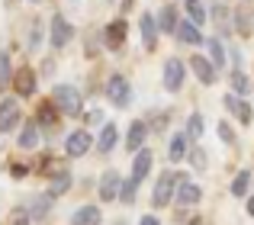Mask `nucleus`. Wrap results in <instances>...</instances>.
<instances>
[{
    "label": "nucleus",
    "instance_id": "1",
    "mask_svg": "<svg viewBox=\"0 0 254 225\" xmlns=\"http://www.w3.org/2000/svg\"><path fill=\"white\" fill-rule=\"evenodd\" d=\"M49 97L58 103V110L64 112V119H81L84 116V94L74 84H52Z\"/></svg>",
    "mask_w": 254,
    "mask_h": 225
},
{
    "label": "nucleus",
    "instance_id": "2",
    "mask_svg": "<svg viewBox=\"0 0 254 225\" xmlns=\"http://www.w3.org/2000/svg\"><path fill=\"white\" fill-rule=\"evenodd\" d=\"M177 187H180V174H177V170H161L155 190H151V209L161 213V209L174 206V200H177Z\"/></svg>",
    "mask_w": 254,
    "mask_h": 225
},
{
    "label": "nucleus",
    "instance_id": "3",
    "mask_svg": "<svg viewBox=\"0 0 254 225\" xmlns=\"http://www.w3.org/2000/svg\"><path fill=\"white\" fill-rule=\"evenodd\" d=\"M103 94H106V100L113 103L116 110H129L132 107V100H135V90H132V81L126 74H110L106 77V84H103Z\"/></svg>",
    "mask_w": 254,
    "mask_h": 225
},
{
    "label": "nucleus",
    "instance_id": "4",
    "mask_svg": "<svg viewBox=\"0 0 254 225\" xmlns=\"http://www.w3.org/2000/svg\"><path fill=\"white\" fill-rule=\"evenodd\" d=\"M74 36H77V29H74V23H71L64 13H52L49 16V45H52V52H62V49H68L71 42H74Z\"/></svg>",
    "mask_w": 254,
    "mask_h": 225
},
{
    "label": "nucleus",
    "instance_id": "5",
    "mask_svg": "<svg viewBox=\"0 0 254 225\" xmlns=\"http://www.w3.org/2000/svg\"><path fill=\"white\" fill-rule=\"evenodd\" d=\"M39 81H42V74H39L36 64H16V74H13L10 90L19 97V100H32V97L39 94Z\"/></svg>",
    "mask_w": 254,
    "mask_h": 225
},
{
    "label": "nucleus",
    "instance_id": "6",
    "mask_svg": "<svg viewBox=\"0 0 254 225\" xmlns=\"http://www.w3.org/2000/svg\"><path fill=\"white\" fill-rule=\"evenodd\" d=\"M23 107H19L16 94H3L0 97V135H10V132H19L23 125Z\"/></svg>",
    "mask_w": 254,
    "mask_h": 225
},
{
    "label": "nucleus",
    "instance_id": "7",
    "mask_svg": "<svg viewBox=\"0 0 254 225\" xmlns=\"http://www.w3.org/2000/svg\"><path fill=\"white\" fill-rule=\"evenodd\" d=\"M187 74H190V64L184 61V58H168L164 61V68H161V84H164V90L168 94H180L184 90V84H187Z\"/></svg>",
    "mask_w": 254,
    "mask_h": 225
},
{
    "label": "nucleus",
    "instance_id": "8",
    "mask_svg": "<svg viewBox=\"0 0 254 225\" xmlns=\"http://www.w3.org/2000/svg\"><path fill=\"white\" fill-rule=\"evenodd\" d=\"M187 64H190V74L196 77L203 87H212V84L219 81V74H222V71L216 68V61H212L206 52H193V55L187 58Z\"/></svg>",
    "mask_w": 254,
    "mask_h": 225
},
{
    "label": "nucleus",
    "instance_id": "9",
    "mask_svg": "<svg viewBox=\"0 0 254 225\" xmlns=\"http://www.w3.org/2000/svg\"><path fill=\"white\" fill-rule=\"evenodd\" d=\"M62 119H64V112L58 110V103L52 100V97L36 107V122L42 125L45 135H58V132H62Z\"/></svg>",
    "mask_w": 254,
    "mask_h": 225
},
{
    "label": "nucleus",
    "instance_id": "10",
    "mask_svg": "<svg viewBox=\"0 0 254 225\" xmlns=\"http://www.w3.org/2000/svg\"><path fill=\"white\" fill-rule=\"evenodd\" d=\"M123 180L126 177L119 174L116 168H106L97 180V200L100 203H119V190H123Z\"/></svg>",
    "mask_w": 254,
    "mask_h": 225
},
{
    "label": "nucleus",
    "instance_id": "11",
    "mask_svg": "<svg viewBox=\"0 0 254 225\" xmlns=\"http://www.w3.org/2000/svg\"><path fill=\"white\" fill-rule=\"evenodd\" d=\"M93 148H97V138L90 135L87 125L68 132V138H64V158H84L87 151H93Z\"/></svg>",
    "mask_w": 254,
    "mask_h": 225
},
{
    "label": "nucleus",
    "instance_id": "12",
    "mask_svg": "<svg viewBox=\"0 0 254 225\" xmlns=\"http://www.w3.org/2000/svg\"><path fill=\"white\" fill-rule=\"evenodd\" d=\"M222 107L229 110V116H235V122L242 125V129H248L254 122V107L248 103V97H238L235 90H229V94L222 97Z\"/></svg>",
    "mask_w": 254,
    "mask_h": 225
},
{
    "label": "nucleus",
    "instance_id": "13",
    "mask_svg": "<svg viewBox=\"0 0 254 225\" xmlns=\"http://www.w3.org/2000/svg\"><path fill=\"white\" fill-rule=\"evenodd\" d=\"M232 10H235V6H229L225 0H212V3H209V23L216 26V32H219L222 39H232V36H235Z\"/></svg>",
    "mask_w": 254,
    "mask_h": 225
},
{
    "label": "nucleus",
    "instance_id": "14",
    "mask_svg": "<svg viewBox=\"0 0 254 225\" xmlns=\"http://www.w3.org/2000/svg\"><path fill=\"white\" fill-rule=\"evenodd\" d=\"M100 36H103V45L106 52H119L126 45V39H129V23H126V16L119 13L116 19H110V23L100 29Z\"/></svg>",
    "mask_w": 254,
    "mask_h": 225
},
{
    "label": "nucleus",
    "instance_id": "15",
    "mask_svg": "<svg viewBox=\"0 0 254 225\" xmlns=\"http://www.w3.org/2000/svg\"><path fill=\"white\" fill-rule=\"evenodd\" d=\"M138 36H142V49L145 52H158V42H161V26H158L155 13H138Z\"/></svg>",
    "mask_w": 254,
    "mask_h": 225
},
{
    "label": "nucleus",
    "instance_id": "16",
    "mask_svg": "<svg viewBox=\"0 0 254 225\" xmlns=\"http://www.w3.org/2000/svg\"><path fill=\"white\" fill-rule=\"evenodd\" d=\"M42 138H45L42 125L36 122V116H29V119H23V125H19L16 148H19V151H39V145H42Z\"/></svg>",
    "mask_w": 254,
    "mask_h": 225
},
{
    "label": "nucleus",
    "instance_id": "17",
    "mask_svg": "<svg viewBox=\"0 0 254 225\" xmlns=\"http://www.w3.org/2000/svg\"><path fill=\"white\" fill-rule=\"evenodd\" d=\"M148 135H151L148 119H132L129 129H126V142H123V148L129 151V155H135V151H142V148H145Z\"/></svg>",
    "mask_w": 254,
    "mask_h": 225
},
{
    "label": "nucleus",
    "instance_id": "18",
    "mask_svg": "<svg viewBox=\"0 0 254 225\" xmlns=\"http://www.w3.org/2000/svg\"><path fill=\"white\" fill-rule=\"evenodd\" d=\"M199 203H203V187L193 183L190 174H180V187H177V200H174V206L193 209V206H199Z\"/></svg>",
    "mask_w": 254,
    "mask_h": 225
},
{
    "label": "nucleus",
    "instance_id": "19",
    "mask_svg": "<svg viewBox=\"0 0 254 225\" xmlns=\"http://www.w3.org/2000/svg\"><path fill=\"white\" fill-rule=\"evenodd\" d=\"M190 148H193V138H190V132H187V129L171 132V142H168V161H171V164L187 161Z\"/></svg>",
    "mask_w": 254,
    "mask_h": 225
},
{
    "label": "nucleus",
    "instance_id": "20",
    "mask_svg": "<svg viewBox=\"0 0 254 225\" xmlns=\"http://www.w3.org/2000/svg\"><path fill=\"white\" fill-rule=\"evenodd\" d=\"M174 39H177L180 45H190V49H199V45H206V36H203V26H196L193 19H180L177 32H174Z\"/></svg>",
    "mask_w": 254,
    "mask_h": 225
},
{
    "label": "nucleus",
    "instance_id": "21",
    "mask_svg": "<svg viewBox=\"0 0 254 225\" xmlns=\"http://www.w3.org/2000/svg\"><path fill=\"white\" fill-rule=\"evenodd\" d=\"M232 23H235V36L238 39H251L254 36V10L251 3H242L232 10Z\"/></svg>",
    "mask_w": 254,
    "mask_h": 225
},
{
    "label": "nucleus",
    "instance_id": "22",
    "mask_svg": "<svg viewBox=\"0 0 254 225\" xmlns=\"http://www.w3.org/2000/svg\"><path fill=\"white\" fill-rule=\"evenodd\" d=\"M155 16H158V26H161L164 36H174V32H177V26H180V19H184V13L177 10V3H161Z\"/></svg>",
    "mask_w": 254,
    "mask_h": 225
},
{
    "label": "nucleus",
    "instance_id": "23",
    "mask_svg": "<svg viewBox=\"0 0 254 225\" xmlns=\"http://www.w3.org/2000/svg\"><path fill=\"white\" fill-rule=\"evenodd\" d=\"M116 145H119L116 122H103V125H100V132H97V151L106 158V155H113V151H116Z\"/></svg>",
    "mask_w": 254,
    "mask_h": 225
},
{
    "label": "nucleus",
    "instance_id": "24",
    "mask_svg": "<svg viewBox=\"0 0 254 225\" xmlns=\"http://www.w3.org/2000/svg\"><path fill=\"white\" fill-rule=\"evenodd\" d=\"M52 203H55V196L45 190V193H36L26 206H29V216H32V222H45L52 216Z\"/></svg>",
    "mask_w": 254,
    "mask_h": 225
},
{
    "label": "nucleus",
    "instance_id": "25",
    "mask_svg": "<svg viewBox=\"0 0 254 225\" xmlns=\"http://www.w3.org/2000/svg\"><path fill=\"white\" fill-rule=\"evenodd\" d=\"M71 187H74V174H71V168H58L55 174L49 177V193L55 196H64V193H71Z\"/></svg>",
    "mask_w": 254,
    "mask_h": 225
},
{
    "label": "nucleus",
    "instance_id": "26",
    "mask_svg": "<svg viewBox=\"0 0 254 225\" xmlns=\"http://www.w3.org/2000/svg\"><path fill=\"white\" fill-rule=\"evenodd\" d=\"M103 222V209L97 203H84L71 213V225H100Z\"/></svg>",
    "mask_w": 254,
    "mask_h": 225
},
{
    "label": "nucleus",
    "instance_id": "27",
    "mask_svg": "<svg viewBox=\"0 0 254 225\" xmlns=\"http://www.w3.org/2000/svg\"><path fill=\"white\" fill-rule=\"evenodd\" d=\"M151 168H155V151L151 148H142V151L132 155V177L135 180H145L151 174Z\"/></svg>",
    "mask_w": 254,
    "mask_h": 225
},
{
    "label": "nucleus",
    "instance_id": "28",
    "mask_svg": "<svg viewBox=\"0 0 254 225\" xmlns=\"http://www.w3.org/2000/svg\"><path fill=\"white\" fill-rule=\"evenodd\" d=\"M206 55L216 61V68L222 71L225 64H229V45H225V39L222 36H209L206 39Z\"/></svg>",
    "mask_w": 254,
    "mask_h": 225
},
{
    "label": "nucleus",
    "instance_id": "29",
    "mask_svg": "<svg viewBox=\"0 0 254 225\" xmlns=\"http://www.w3.org/2000/svg\"><path fill=\"white\" fill-rule=\"evenodd\" d=\"M42 42H49V32L42 29V23H39V19H32V23H29V29H26V39H23L26 55L39 52V49H42Z\"/></svg>",
    "mask_w": 254,
    "mask_h": 225
},
{
    "label": "nucleus",
    "instance_id": "30",
    "mask_svg": "<svg viewBox=\"0 0 254 225\" xmlns=\"http://www.w3.org/2000/svg\"><path fill=\"white\" fill-rule=\"evenodd\" d=\"M229 87L235 90L238 97H251L254 94V81L248 77V71H245V68H232L229 71Z\"/></svg>",
    "mask_w": 254,
    "mask_h": 225
},
{
    "label": "nucleus",
    "instance_id": "31",
    "mask_svg": "<svg viewBox=\"0 0 254 225\" xmlns=\"http://www.w3.org/2000/svg\"><path fill=\"white\" fill-rule=\"evenodd\" d=\"M251 180H254V174L248 168H242L235 177H232V187H229V193L235 196V200H248L251 196Z\"/></svg>",
    "mask_w": 254,
    "mask_h": 225
},
{
    "label": "nucleus",
    "instance_id": "32",
    "mask_svg": "<svg viewBox=\"0 0 254 225\" xmlns=\"http://www.w3.org/2000/svg\"><path fill=\"white\" fill-rule=\"evenodd\" d=\"M184 16L193 19L196 26H206L209 23V6H206L203 0H184Z\"/></svg>",
    "mask_w": 254,
    "mask_h": 225
},
{
    "label": "nucleus",
    "instance_id": "33",
    "mask_svg": "<svg viewBox=\"0 0 254 225\" xmlns=\"http://www.w3.org/2000/svg\"><path fill=\"white\" fill-rule=\"evenodd\" d=\"M13 74H16V68H13L10 52H6V49H0V97H3V90H10Z\"/></svg>",
    "mask_w": 254,
    "mask_h": 225
},
{
    "label": "nucleus",
    "instance_id": "34",
    "mask_svg": "<svg viewBox=\"0 0 254 225\" xmlns=\"http://www.w3.org/2000/svg\"><path fill=\"white\" fill-rule=\"evenodd\" d=\"M145 119H148L151 135H164V132H168V125H171V110H151Z\"/></svg>",
    "mask_w": 254,
    "mask_h": 225
},
{
    "label": "nucleus",
    "instance_id": "35",
    "mask_svg": "<svg viewBox=\"0 0 254 225\" xmlns=\"http://www.w3.org/2000/svg\"><path fill=\"white\" fill-rule=\"evenodd\" d=\"M187 164H190L196 174H206L209 170V155H206V148L203 145H196L193 142V148H190V155H187Z\"/></svg>",
    "mask_w": 254,
    "mask_h": 225
},
{
    "label": "nucleus",
    "instance_id": "36",
    "mask_svg": "<svg viewBox=\"0 0 254 225\" xmlns=\"http://www.w3.org/2000/svg\"><path fill=\"white\" fill-rule=\"evenodd\" d=\"M184 129L190 132V138H193V142H199V138H203V132H206V119H203V112H199V110H193L190 116H187Z\"/></svg>",
    "mask_w": 254,
    "mask_h": 225
},
{
    "label": "nucleus",
    "instance_id": "37",
    "mask_svg": "<svg viewBox=\"0 0 254 225\" xmlns=\"http://www.w3.org/2000/svg\"><path fill=\"white\" fill-rule=\"evenodd\" d=\"M216 135H219V142L229 145V148L238 145V132H235V125H232L229 119H219V122H216Z\"/></svg>",
    "mask_w": 254,
    "mask_h": 225
},
{
    "label": "nucleus",
    "instance_id": "38",
    "mask_svg": "<svg viewBox=\"0 0 254 225\" xmlns=\"http://www.w3.org/2000/svg\"><path fill=\"white\" fill-rule=\"evenodd\" d=\"M58 168H64V158H55V155H42L39 158V164H36V174H42V177H52Z\"/></svg>",
    "mask_w": 254,
    "mask_h": 225
},
{
    "label": "nucleus",
    "instance_id": "39",
    "mask_svg": "<svg viewBox=\"0 0 254 225\" xmlns=\"http://www.w3.org/2000/svg\"><path fill=\"white\" fill-rule=\"evenodd\" d=\"M138 183L142 180H135V177H126L123 180V190H119V203H123V206H132V203H135V193H138Z\"/></svg>",
    "mask_w": 254,
    "mask_h": 225
},
{
    "label": "nucleus",
    "instance_id": "40",
    "mask_svg": "<svg viewBox=\"0 0 254 225\" xmlns=\"http://www.w3.org/2000/svg\"><path fill=\"white\" fill-rule=\"evenodd\" d=\"M10 225H32V216H29V206H26V203L13 206V213H10Z\"/></svg>",
    "mask_w": 254,
    "mask_h": 225
},
{
    "label": "nucleus",
    "instance_id": "41",
    "mask_svg": "<svg viewBox=\"0 0 254 225\" xmlns=\"http://www.w3.org/2000/svg\"><path fill=\"white\" fill-rule=\"evenodd\" d=\"M103 49H106V45H103V36H87V39H84V52H87V58H97Z\"/></svg>",
    "mask_w": 254,
    "mask_h": 225
},
{
    "label": "nucleus",
    "instance_id": "42",
    "mask_svg": "<svg viewBox=\"0 0 254 225\" xmlns=\"http://www.w3.org/2000/svg\"><path fill=\"white\" fill-rule=\"evenodd\" d=\"M229 64H232V68H245V52L238 49L235 42L229 45Z\"/></svg>",
    "mask_w": 254,
    "mask_h": 225
},
{
    "label": "nucleus",
    "instance_id": "43",
    "mask_svg": "<svg viewBox=\"0 0 254 225\" xmlns=\"http://www.w3.org/2000/svg\"><path fill=\"white\" fill-rule=\"evenodd\" d=\"M10 177H13V180H26V177H29V164L13 161V164H10Z\"/></svg>",
    "mask_w": 254,
    "mask_h": 225
},
{
    "label": "nucleus",
    "instance_id": "44",
    "mask_svg": "<svg viewBox=\"0 0 254 225\" xmlns=\"http://www.w3.org/2000/svg\"><path fill=\"white\" fill-rule=\"evenodd\" d=\"M103 122H106L103 110H87L84 112V125H103Z\"/></svg>",
    "mask_w": 254,
    "mask_h": 225
},
{
    "label": "nucleus",
    "instance_id": "45",
    "mask_svg": "<svg viewBox=\"0 0 254 225\" xmlns=\"http://www.w3.org/2000/svg\"><path fill=\"white\" fill-rule=\"evenodd\" d=\"M55 68H58V64H55V55H49V58H42V61H39V74H42V77H52V74H55Z\"/></svg>",
    "mask_w": 254,
    "mask_h": 225
},
{
    "label": "nucleus",
    "instance_id": "46",
    "mask_svg": "<svg viewBox=\"0 0 254 225\" xmlns=\"http://www.w3.org/2000/svg\"><path fill=\"white\" fill-rule=\"evenodd\" d=\"M132 10H135V0H123V3H119V13H123V16H129Z\"/></svg>",
    "mask_w": 254,
    "mask_h": 225
},
{
    "label": "nucleus",
    "instance_id": "47",
    "mask_svg": "<svg viewBox=\"0 0 254 225\" xmlns=\"http://www.w3.org/2000/svg\"><path fill=\"white\" fill-rule=\"evenodd\" d=\"M138 225H161V219H158L155 213H148V216H142V219H138Z\"/></svg>",
    "mask_w": 254,
    "mask_h": 225
},
{
    "label": "nucleus",
    "instance_id": "48",
    "mask_svg": "<svg viewBox=\"0 0 254 225\" xmlns=\"http://www.w3.org/2000/svg\"><path fill=\"white\" fill-rule=\"evenodd\" d=\"M245 213H248V216H251V219H254V193L248 196V200H245Z\"/></svg>",
    "mask_w": 254,
    "mask_h": 225
},
{
    "label": "nucleus",
    "instance_id": "49",
    "mask_svg": "<svg viewBox=\"0 0 254 225\" xmlns=\"http://www.w3.org/2000/svg\"><path fill=\"white\" fill-rule=\"evenodd\" d=\"M187 225H206V216H190Z\"/></svg>",
    "mask_w": 254,
    "mask_h": 225
},
{
    "label": "nucleus",
    "instance_id": "50",
    "mask_svg": "<svg viewBox=\"0 0 254 225\" xmlns=\"http://www.w3.org/2000/svg\"><path fill=\"white\" fill-rule=\"evenodd\" d=\"M29 3H42V0H29Z\"/></svg>",
    "mask_w": 254,
    "mask_h": 225
},
{
    "label": "nucleus",
    "instance_id": "51",
    "mask_svg": "<svg viewBox=\"0 0 254 225\" xmlns=\"http://www.w3.org/2000/svg\"><path fill=\"white\" fill-rule=\"evenodd\" d=\"M242 3H254V0H242Z\"/></svg>",
    "mask_w": 254,
    "mask_h": 225
},
{
    "label": "nucleus",
    "instance_id": "52",
    "mask_svg": "<svg viewBox=\"0 0 254 225\" xmlns=\"http://www.w3.org/2000/svg\"><path fill=\"white\" fill-rule=\"evenodd\" d=\"M116 225H126V222H116Z\"/></svg>",
    "mask_w": 254,
    "mask_h": 225
},
{
    "label": "nucleus",
    "instance_id": "53",
    "mask_svg": "<svg viewBox=\"0 0 254 225\" xmlns=\"http://www.w3.org/2000/svg\"><path fill=\"white\" fill-rule=\"evenodd\" d=\"M71 3H77V0H71Z\"/></svg>",
    "mask_w": 254,
    "mask_h": 225
}]
</instances>
